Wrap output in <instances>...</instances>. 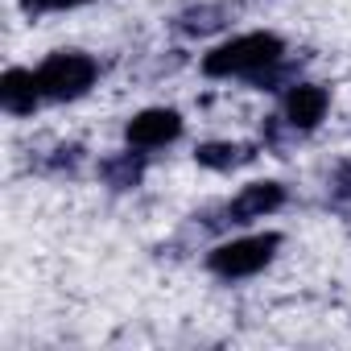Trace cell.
Returning a JSON list of instances; mask_svg holds the SVG:
<instances>
[{
	"label": "cell",
	"mask_w": 351,
	"mask_h": 351,
	"mask_svg": "<svg viewBox=\"0 0 351 351\" xmlns=\"http://www.w3.org/2000/svg\"><path fill=\"white\" fill-rule=\"evenodd\" d=\"M285 58V46L277 34H244V38H232L223 42L219 50H211L203 58V71L211 79H232V75H248V79H261L269 75L277 62Z\"/></svg>",
	"instance_id": "obj_1"
},
{
	"label": "cell",
	"mask_w": 351,
	"mask_h": 351,
	"mask_svg": "<svg viewBox=\"0 0 351 351\" xmlns=\"http://www.w3.org/2000/svg\"><path fill=\"white\" fill-rule=\"evenodd\" d=\"M277 248H281V236H277V232H261V236H244V240L219 244V248L207 256V265H211V273L236 281V277L261 273V269L277 256Z\"/></svg>",
	"instance_id": "obj_2"
},
{
	"label": "cell",
	"mask_w": 351,
	"mask_h": 351,
	"mask_svg": "<svg viewBox=\"0 0 351 351\" xmlns=\"http://www.w3.org/2000/svg\"><path fill=\"white\" fill-rule=\"evenodd\" d=\"M38 83L46 99H79L95 83V62L79 50H58L38 66Z\"/></svg>",
	"instance_id": "obj_3"
},
{
	"label": "cell",
	"mask_w": 351,
	"mask_h": 351,
	"mask_svg": "<svg viewBox=\"0 0 351 351\" xmlns=\"http://www.w3.org/2000/svg\"><path fill=\"white\" fill-rule=\"evenodd\" d=\"M182 136V116L173 108H145L128 120V145L132 149H161Z\"/></svg>",
	"instance_id": "obj_4"
},
{
	"label": "cell",
	"mask_w": 351,
	"mask_h": 351,
	"mask_svg": "<svg viewBox=\"0 0 351 351\" xmlns=\"http://www.w3.org/2000/svg\"><path fill=\"white\" fill-rule=\"evenodd\" d=\"M281 203H285V186H281V182H248V186L223 207V215H228V223H252V219L273 215Z\"/></svg>",
	"instance_id": "obj_5"
},
{
	"label": "cell",
	"mask_w": 351,
	"mask_h": 351,
	"mask_svg": "<svg viewBox=\"0 0 351 351\" xmlns=\"http://www.w3.org/2000/svg\"><path fill=\"white\" fill-rule=\"evenodd\" d=\"M326 108H330L326 87H318V83H293L289 95H285V124L293 132H310V128H318V120L326 116Z\"/></svg>",
	"instance_id": "obj_6"
},
{
	"label": "cell",
	"mask_w": 351,
	"mask_h": 351,
	"mask_svg": "<svg viewBox=\"0 0 351 351\" xmlns=\"http://www.w3.org/2000/svg\"><path fill=\"white\" fill-rule=\"evenodd\" d=\"M38 99H46L42 83H38V71H21V66L5 71V79H0V104H5V112L29 116L38 108Z\"/></svg>",
	"instance_id": "obj_7"
},
{
	"label": "cell",
	"mask_w": 351,
	"mask_h": 351,
	"mask_svg": "<svg viewBox=\"0 0 351 351\" xmlns=\"http://www.w3.org/2000/svg\"><path fill=\"white\" fill-rule=\"evenodd\" d=\"M99 178L108 182V186H116V191H128V186H141V178H145V153H112V157H104L99 161Z\"/></svg>",
	"instance_id": "obj_8"
},
{
	"label": "cell",
	"mask_w": 351,
	"mask_h": 351,
	"mask_svg": "<svg viewBox=\"0 0 351 351\" xmlns=\"http://www.w3.org/2000/svg\"><path fill=\"white\" fill-rule=\"evenodd\" d=\"M195 161H199V165H207V169H219V173H228V169H236V165H244V161H252V145H232V141H211V145H199V153H195Z\"/></svg>",
	"instance_id": "obj_9"
},
{
	"label": "cell",
	"mask_w": 351,
	"mask_h": 351,
	"mask_svg": "<svg viewBox=\"0 0 351 351\" xmlns=\"http://www.w3.org/2000/svg\"><path fill=\"white\" fill-rule=\"evenodd\" d=\"M219 17H223L219 5H199V9H186V13L178 17V29H182V34H211V29L223 25Z\"/></svg>",
	"instance_id": "obj_10"
},
{
	"label": "cell",
	"mask_w": 351,
	"mask_h": 351,
	"mask_svg": "<svg viewBox=\"0 0 351 351\" xmlns=\"http://www.w3.org/2000/svg\"><path fill=\"white\" fill-rule=\"evenodd\" d=\"M79 5H87V0H21V9L25 13H62V9H79Z\"/></svg>",
	"instance_id": "obj_11"
},
{
	"label": "cell",
	"mask_w": 351,
	"mask_h": 351,
	"mask_svg": "<svg viewBox=\"0 0 351 351\" xmlns=\"http://www.w3.org/2000/svg\"><path fill=\"white\" fill-rule=\"evenodd\" d=\"M330 191H335V199H351V161H343V165L335 169Z\"/></svg>",
	"instance_id": "obj_12"
}]
</instances>
